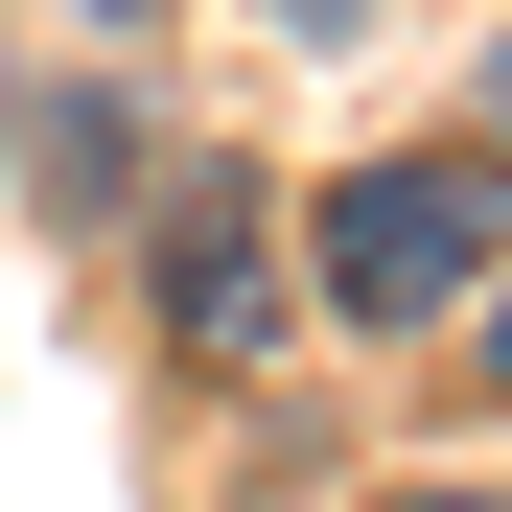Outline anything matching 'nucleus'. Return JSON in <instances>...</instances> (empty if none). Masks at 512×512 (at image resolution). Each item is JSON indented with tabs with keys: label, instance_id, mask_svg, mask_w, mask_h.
Here are the masks:
<instances>
[{
	"label": "nucleus",
	"instance_id": "f257e3e1",
	"mask_svg": "<svg viewBox=\"0 0 512 512\" xmlns=\"http://www.w3.org/2000/svg\"><path fill=\"white\" fill-rule=\"evenodd\" d=\"M489 280H512V140H443V163H350V187H326V303H350V326L489 303Z\"/></svg>",
	"mask_w": 512,
	"mask_h": 512
},
{
	"label": "nucleus",
	"instance_id": "f03ea898",
	"mask_svg": "<svg viewBox=\"0 0 512 512\" xmlns=\"http://www.w3.org/2000/svg\"><path fill=\"white\" fill-rule=\"evenodd\" d=\"M163 326H187V350H256V326H280V233H256V187H187V210H163Z\"/></svg>",
	"mask_w": 512,
	"mask_h": 512
},
{
	"label": "nucleus",
	"instance_id": "7ed1b4c3",
	"mask_svg": "<svg viewBox=\"0 0 512 512\" xmlns=\"http://www.w3.org/2000/svg\"><path fill=\"white\" fill-rule=\"evenodd\" d=\"M70 24H163V0H70Z\"/></svg>",
	"mask_w": 512,
	"mask_h": 512
},
{
	"label": "nucleus",
	"instance_id": "20e7f679",
	"mask_svg": "<svg viewBox=\"0 0 512 512\" xmlns=\"http://www.w3.org/2000/svg\"><path fill=\"white\" fill-rule=\"evenodd\" d=\"M489 373H512V280H489Z\"/></svg>",
	"mask_w": 512,
	"mask_h": 512
},
{
	"label": "nucleus",
	"instance_id": "39448f33",
	"mask_svg": "<svg viewBox=\"0 0 512 512\" xmlns=\"http://www.w3.org/2000/svg\"><path fill=\"white\" fill-rule=\"evenodd\" d=\"M396 512H489V489H396Z\"/></svg>",
	"mask_w": 512,
	"mask_h": 512
},
{
	"label": "nucleus",
	"instance_id": "423d86ee",
	"mask_svg": "<svg viewBox=\"0 0 512 512\" xmlns=\"http://www.w3.org/2000/svg\"><path fill=\"white\" fill-rule=\"evenodd\" d=\"M489 117H512V47H489Z\"/></svg>",
	"mask_w": 512,
	"mask_h": 512
}]
</instances>
